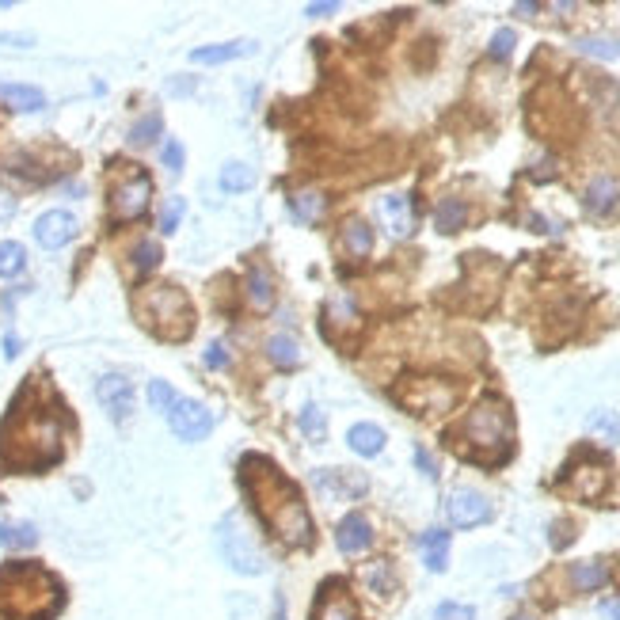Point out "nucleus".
Returning a JSON list of instances; mask_svg holds the SVG:
<instances>
[{"instance_id": "f257e3e1", "label": "nucleus", "mask_w": 620, "mask_h": 620, "mask_svg": "<svg viewBox=\"0 0 620 620\" xmlns=\"http://www.w3.org/2000/svg\"><path fill=\"white\" fill-rule=\"evenodd\" d=\"M251 465H256L259 480H263V491H259V502L256 511L263 518V526L270 533H278L285 545L293 548H309L312 545V518H309V506L305 499H301V491L285 480V476H278V468L270 465V460H259L251 457Z\"/></svg>"}, {"instance_id": "f03ea898", "label": "nucleus", "mask_w": 620, "mask_h": 620, "mask_svg": "<svg viewBox=\"0 0 620 620\" xmlns=\"http://www.w3.org/2000/svg\"><path fill=\"white\" fill-rule=\"evenodd\" d=\"M0 606L15 616H50L61 606V586L54 575H46L42 567L31 563H12L0 571Z\"/></svg>"}, {"instance_id": "7ed1b4c3", "label": "nucleus", "mask_w": 620, "mask_h": 620, "mask_svg": "<svg viewBox=\"0 0 620 620\" xmlns=\"http://www.w3.org/2000/svg\"><path fill=\"white\" fill-rule=\"evenodd\" d=\"M4 431H20L23 438V441L0 445V457L12 468H46L61 457V426L50 415H23L12 426H4Z\"/></svg>"}, {"instance_id": "20e7f679", "label": "nucleus", "mask_w": 620, "mask_h": 620, "mask_svg": "<svg viewBox=\"0 0 620 620\" xmlns=\"http://www.w3.org/2000/svg\"><path fill=\"white\" fill-rule=\"evenodd\" d=\"M134 309H137L141 324H145L153 336L171 339V343L187 339L190 327H195L190 324V305H187L179 285H145V290L137 293Z\"/></svg>"}, {"instance_id": "39448f33", "label": "nucleus", "mask_w": 620, "mask_h": 620, "mask_svg": "<svg viewBox=\"0 0 620 620\" xmlns=\"http://www.w3.org/2000/svg\"><path fill=\"white\" fill-rule=\"evenodd\" d=\"M460 438H465L472 450L465 457L491 465L487 450H495V460H502L511 453V407L502 400H484L480 407H472V415L460 423Z\"/></svg>"}, {"instance_id": "423d86ee", "label": "nucleus", "mask_w": 620, "mask_h": 620, "mask_svg": "<svg viewBox=\"0 0 620 620\" xmlns=\"http://www.w3.org/2000/svg\"><path fill=\"white\" fill-rule=\"evenodd\" d=\"M217 552L236 575H263L266 571V555L251 545V533L240 526L236 514H225L217 526Z\"/></svg>"}, {"instance_id": "0eeeda50", "label": "nucleus", "mask_w": 620, "mask_h": 620, "mask_svg": "<svg viewBox=\"0 0 620 620\" xmlns=\"http://www.w3.org/2000/svg\"><path fill=\"white\" fill-rule=\"evenodd\" d=\"M164 419L179 441H202L214 431V411L198 400H187V396H176V404H171V411Z\"/></svg>"}, {"instance_id": "6e6552de", "label": "nucleus", "mask_w": 620, "mask_h": 620, "mask_svg": "<svg viewBox=\"0 0 620 620\" xmlns=\"http://www.w3.org/2000/svg\"><path fill=\"white\" fill-rule=\"evenodd\" d=\"M445 518H450L457 529H476L491 518V499L480 495L476 487H457V491H450V499H445Z\"/></svg>"}, {"instance_id": "1a4fd4ad", "label": "nucleus", "mask_w": 620, "mask_h": 620, "mask_svg": "<svg viewBox=\"0 0 620 620\" xmlns=\"http://www.w3.org/2000/svg\"><path fill=\"white\" fill-rule=\"evenodd\" d=\"M149 195H153L149 176L122 179L115 190H110V217H115V221H134V217H141V214H145V205H149Z\"/></svg>"}, {"instance_id": "9d476101", "label": "nucleus", "mask_w": 620, "mask_h": 620, "mask_svg": "<svg viewBox=\"0 0 620 620\" xmlns=\"http://www.w3.org/2000/svg\"><path fill=\"white\" fill-rule=\"evenodd\" d=\"M95 396H100V404L107 407V415L115 423H126L134 411V385L126 380L122 373H103L95 380Z\"/></svg>"}, {"instance_id": "9b49d317", "label": "nucleus", "mask_w": 620, "mask_h": 620, "mask_svg": "<svg viewBox=\"0 0 620 620\" xmlns=\"http://www.w3.org/2000/svg\"><path fill=\"white\" fill-rule=\"evenodd\" d=\"M73 236H76V217L65 214V210H50V214H42V217L35 221V240H39V248H46V251L65 248Z\"/></svg>"}, {"instance_id": "f8f14e48", "label": "nucleus", "mask_w": 620, "mask_h": 620, "mask_svg": "<svg viewBox=\"0 0 620 620\" xmlns=\"http://www.w3.org/2000/svg\"><path fill=\"white\" fill-rule=\"evenodd\" d=\"M336 545H339L343 555H362V552L373 548V526L365 521V514H346V518L339 521Z\"/></svg>"}, {"instance_id": "ddd939ff", "label": "nucleus", "mask_w": 620, "mask_h": 620, "mask_svg": "<svg viewBox=\"0 0 620 620\" xmlns=\"http://www.w3.org/2000/svg\"><path fill=\"white\" fill-rule=\"evenodd\" d=\"M256 50H259L256 39H236V42L198 46V50H190V61H195V65H225V61H236V57H251Z\"/></svg>"}, {"instance_id": "4468645a", "label": "nucleus", "mask_w": 620, "mask_h": 620, "mask_svg": "<svg viewBox=\"0 0 620 620\" xmlns=\"http://www.w3.org/2000/svg\"><path fill=\"white\" fill-rule=\"evenodd\" d=\"M377 214H380L385 229L396 236V240H404V236L411 232V225H415V214H411V198L407 195H385L377 202Z\"/></svg>"}, {"instance_id": "2eb2a0df", "label": "nucleus", "mask_w": 620, "mask_h": 620, "mask_svg": "<svg viewBox=\"0 0 620 620\" xmlns=\"http://www.w3.org/2000/svg\"><path fill=\"white\" fill-rule=\"evenodd\" d=\"M419 552L426 560V571L441 575V571L450 567V533H445V529H426L419 537Z\"/></svg>"}, {"instance_id": "dca6fc26", "label": "nucleus", "mask_w": 620, "mask_h": 620, "mask_svg": "<svg viewBox=\"0 0 620 620\" xmlns=\"http://www.w3.org/2000/svg\"><path fill=\"white\" fill-rule=\"evenodd\" d=\"M616 202H620V187H616V179L598 176L590 187H586V210H590V214L609 217V214L616 210Z\"/></svg>"}, {"instance_id": "f3484780", "label": "nucleus", "mask_w": 620, "mask_h": 620, "mask_svg": "<svg viewBox=\"0 0 620 620\" xmlns=\"http://www.w3.org/2000/svg\"><path fill=\"white\" fill-rule=\"evenodd\" d=\"M346 445H351L358 457H377L385 450V431L373 423H354L351 431H346Z\"/></svg>"}, {"instance_id": "a211bd4d", "label": "nucleus", "mask_w": 620, "mask_h": 620, "mask_svg": "<svg viewBox=\"0 0 620 620\" xmlns=\"http://www.w3.org/2000/svg\"><path fill=\"white\" fill-rule=\"evenodd\" d=\"M0 100H4L12 110H23V115H35V110L46 107V95L31 84H0Z\"/></svg>"}, {"instance_id": "6ab92c4d", "label": "nucleus", "mask_w": 620, "mask_h": 620, "mask_svg": "<svg viewBox=\"0 0 620 620\" xmlns=\"http://www.w3.org/2000/svg\"><path fill=\"white\" fill-rule=\"evenodd\" d=\"M606 579H609V567L601 563V560H586V563H575V567H571V586H575L579 594L601 590V586H606Z\"/></svg>"}, {"instance_id": "aec40b11", "label": "nucleus", "mask_w": 620, "mask_h": 620, "mask_svg": "<svg viewBox=\"0 0 620 620\" xmlns=\"http://www.w3.org/2000/svg\"><path fill=\"white\" fill-rule=\"evenodd\" d=\"M343 248H346V256L351 259H365L373 251V229L365 225V221H346L343 225Z\"/></svg>"}, {"instance_id": "412c9836", "label": "nucleus", "mask_w": 620, "mask_h": 620, "mask_svg": "<svg viewBox=\"0 0 620 620\" xmlns=\"http://www.w3.org/2000/svg\"><path fill=\"white\" fill-rule=\"evenodd\" d=\"M312 620H362V616H358L354 601L346 598V594H327V598L316 601Z\"/></svg>"}, {"instance_id": "4be33fe9", "label": "nucleus", "mask_w": 620, "mask_h": 620, "mask_svg": "<svg viewBox=\"0 0 620 620\" xmlns=\"http://www.w3.org/2000/svg\"><path fill=\"white\" fill-rule=\"evenodd\" d=\"M0 545L4 548H35L39 529L31 521H0Z\"/></svg>"}, {"instance_id": "5701e85b", "label": "nucleus", "mask_w": 620, "mask_h": 620, "mask_svg": "<svg viewBox=\"0 0 620 620\" xmlns=\"http://www.w3.org/2000/svg\"><path fill=\"white\" fill-rule=\"evenodd\" d=\"M221 190L225 195H240V190H251L256 187V171H251L248 164H240V161H229L225 168H221Z\"/></svg>"}, {"instance_id": "b1692460", "label": "nucleus", "mask_w": 620, "mask_h": 620, "mask_svg": "<svg viewBox=\"0 0 620 620\" xmlns=\"http://www.w3.org/2000/svg\"><path fill=\"white\" fill-rule=\"evenodd\" d=\"M465 221H468V205L460 202V198H441L438 202V210H434V225L441 232H457V229H465Z\"/></svg>"}, {"instance_id": "393cba45", "label": "nucleus", "mask_w": 620, "mask_h": 620, "mask_svg": "<svg viewBox=\"0 0 620 620\" xmlns=\"http://www.w3.org/2000/svg\"><path fill=\"white\" fill-rule=\"evenodd\" d=\"M248 297L256 309H270L275 305V278L266 275L263 266H251L248 270Z\"/></svg>"}, {"instance_id": "a878e982", "label": "nucleus", "mask_w": 620, "mask_h": 620, "mask_svg": "<svg viewBox=\"0 0 620 620\" xmlns=\"http://www.w3.org/2000/svg\"><path fill=\"white\" fill-rule=\"evenodd\" d=\"M290 214L297 221H305V225H312V221L324 214V195L320 190H301V195L290 198Z\"/></svg>"}, {"instance_id": "bb28decb", "label": "nucleus", "mask_w": 620, "mask_h": 620, "mask_svg": "<svg viewBox=\"0 0 620 620\" xmlns=\"http://www.w3.org/2000/svg\"><path fill=\"white\" fill-rule=\"evenodd\" d=\"M266 358L275 365H282V370H293V365H301V346L290 336H275L266 343Z\"/></svg>"}, {"instance_id": "cd10ccee", "label": "nucleus", "mask_w": 620, "mask_h": 620, "mask_svg": "<svg viewBox=\"0 0 620 620\" xmlns=\"http://www.w3.org/2000/svg\"><path fill=\"white\" fill-rule=\"evenodd\" d=\"M365 586H370L377 598H392L396 594V571H392V563H373L370 571H365Z\"/></svg>"}, {"instance_id": "c85d7f7f", "label": "nucleus", "mask_w": 620, "mask_h": 620, "mask_svg": "<svg viewBox=\"0 0 620 620\" xmlns=\"http://www.w3.org/2000/svg\"><path fill=\"white\" fill-rule=\"evenodd\" d=\"M586 431L598 434V438H606V441H616L620 438V419H616V411H590L586 415Z\"/></svg>"}, {"instance_id": "c756f323", "label": "nucleus", "mask_w": 620, "mask_h": 620, "mask_svg": "<svg viewBox=\"0 0 620 620\" xmlns=\"http://www.w3.org/2000/svg\"><path fill=\"white\" fill-rule=\"evenodd\" d=\"M579 54L598 57V61H616V57H620V42H616V39H606V35L579 39Z\"/></svg>"}, {"instance_id": "7c9ffc66", "label": "nucleus", "mask_w": 620, "mask_h": 620, "mask_svg": "<svg viewBox=\"0 0 620 620\" xmlns=\"http://www.w3.org/2000/svg\"><path fill=\"white\" fill-rule=\"evenodd\" d=\"M164 134V118H161V110H149L141 122H134V130H130V141L134 145H149V141H156Z\"/></svg>"}, {"instance_id": "2f4dec72", "label": "nucleus", "mask_w": 620, "mask_h": 620, "mask_svg": "<svg viewBox=\"0 0 620 620\" xmlns=\"http://www.w3.org/2000/svg\"><path fill=\"white\" fill-rule=\"evenodd\" d=\"M23 263H27L23 244H15V240H4V244H0V278H15V275L23 270Z\"/></svg>"}, {"instance_id": "473e14b6", "label": "nucleus", "mask_w": 620, "mask_h": 620, "mask_svg": "<svg viewBox=\"0 0 620 620\" xmlns=\"http://www.w3.org/2000/svg\"><path fill=\"white\" fill-rule=\"evenodd\" d=\"M149 404H153V411L168 415L171 404H176V392H171L168 380H153V385H149Z\"/></svg>"}, {"instance_id": "72a5a7b5", "label": "nucleus", "mask_w": 620, "mask_h": 620, "mask_svg": "<svg viewBox=\"0 0 620 620\" xmlns=\"http://www.w3.org/2000/svg\"><path fill=\"white\" fill-rule=\"evenodd\" d=\"M183 214H187V202L183 198H168L164 202V210H161V232H176L179 229V221H183Z\"/></svg>"}, {"instance_id": "f704fd0d", "label": "nucleus", "mask_w": 620, "mask_h": 620, "mask_svg": "<svg viewBox=\"0 0 620 620\" xmlns=\"http://www.w3.org/2000/svg\"><path fill=\"white\" fill-rule=\"evenodd\" d=\"M156 263H161V244H156V240H141L134 248V266L137 270H153Z\"/></svg>"}, {"instance_id": "c9c22d12", "label": "nucleus", "mask_w": 620, "mask_h": 620, "mask_svg": "<svg viewBox=\"0 0 620 620\" xmlns=\"http://www.w3.org/2000/svg\"><path fill=\"white\" fill-rule=\"evenodd\" d=\"M431 620H476V609L465 606V601H441Z\"/></svg>"}, {"instance_id": "e433bc0d", "label": "nucleus", "mask_w": 620, "mask_h": 620, "mask_svg": "<svg viewBox=\"0 0 620 620\" xmlns=\"http://www.w3.org/2000/svg\"><path fill=\"white\" fill-rule=\"evenodd\" d=\"M301 426H305V434H312V438H324V431H327L324 411L316 407V404H309L305 411H301Z\"/></svg>"}, {"instance_id": "4c0bfd02", "label": "nucleus", "mask_w": 620, "mask_h": 620, "mask_svg": "<svg viewBox=\"0 0 620 620\" xmlns=\"http://www.w3.org/2000/svg\"><path fill=\"white\" fill-rule=\"evenodd\" d=\"M161 161H164V168L171 171V176H179V171H183V145H179L176 137H168V141H164Z\"/></svg>"}, {"instance_id": "58836bf2", "label": "nucleus", "mask_w": 620, "mask_h": 620, "mask_svg": "<svg viewBox=\"0 0 620 620\" xmlns=\"http://www.w3.org/2000/svg\"><path fill=\"white\" fill-rule=\"evenodd\" d=\"M514 42H518L514 31H499V35L491 39V57H499V61L511 57V54H514Z\"/></svg>"}, {"instance_id": "ea45409f", "label": "nucleus", "mask_w": 620, "mask_h": 620, "mask_svg": "<svg viewBox=\"0 0 620 620\" xmlns=\"http://www.w3.org/2000/svg\"><path fill=\"white\" fill-rule=\"evenodd\" d=\"M415 465L423 468V476L426 480H438V465H434V457L423 450V445H415Z\"/></svg>"}, {"instance_id": "a19ab883", "label": "nucleus", "mask_w": 620, "mask_h": 620, "mask_svg": "<svg viewBox=\"0 0 620 620\" xmlns=\"http://www.w3.org/2000/svg\"><path fill=\"white\" fill-rule=\"evenodd\" d=\"M225 362H229L225 346H221V343H210V351H205V365H210V370H221Z\"/></svg>"}, {"instance_id": "79ce46f5", "label": "nucleus", "mask_w": 620, "mask_h": 620, "mask_svg": "<svg viewBox=\"0 0 620 620\" xmlns=\"http://www.w3.org/2000/svg\"><path fill=\"white\" fill-rule=\"evenodd\" d=\"M0 46H15V50H31V46H35V39H31V35H0Z\"/></svg>"}, {"instance_id": "37998d69", "label": "nucleus", "mask_w": 620, "mask_h": 620, "mask_svg": "<svg viewBox=\"0 0 620 620\" xmlns=\"http://www.w3.org/2000/svg\"><path fill=\"white\" fill-rule=\"evenodd\" d=\"M598 613H601V616H606V620H620V601H616V598H609V601H601V606H598Z\"/></svg>"}, {"instance_id": "c03bdc74", "label": "nucleus", "mask_w": 620, "mask_h": 620, "mask_svg": "<svg viewBox=\"0 0 620 620\" xmlns=\"http://www.w3.org/2000/svg\"><path fill=\"white\" fill-rule=\"evenodd\" d=\"M305 12L312 15V20H320V15H331V12H339V4H336V0H327V4H309Z\"/></svg>"}, {"instance_id": "a18cd8bd", "label": "nucleus", "mask_w": 620, "mask_h": 620, "mask_svg": "<svg viewBox=\"0 0 620 620\" xmlns=\"http://www.w3.org/2000/svg\"><path fill=\"white\" fill-rule=\"evenodd\" d=\"M4 354H8V358L20 354V339H15V336H8V339H4Z\"/></svg>"}, {"instance_id": "49530a36", "label": "nucleus", "mask_w": 620, "mask_h": 620, "mask_svg": "<svg viewBox=\"0 0 620 620\" xmlns=\"http://www.w3.org/2000/svg\"><path fill=\"white\" fill-rule=\"evenodd\" d=\"M511 620H537V616H533V613H514Z\"/></svg>"}]
</instances>
